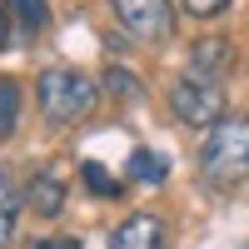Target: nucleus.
<instances>
[{
  "label": "nucleus",
  "mask_w": 249,
  "mask_h": 249,
  "mask_svg": "<svg viewBox=\"0 0 249 249\" xmlns=\"http://www.w3.org/2000/svg\"><path fill=\"white\" fill-rule=\"evenodd\" d=\"M199 179L210 190L230 195L249 179V115H224L219 124H210V135L199 144Z\"/></svg>",
  "instance_id": "obj_1"
},
{
  "label": "nucleus",
  "mask_w": 249,
  "mask_h": 249,
  "mask_svg": "<svg viewBox=\"0 0 249 249\" xmlns=\"http://www.w3.org/2000/svg\"><path fill=\"white\" fill-rule=\"evenodd\" d=\"M35 100H40V110H45V120L70 124V120H85V115L95 110L100 85H95L90 75H80V70L55 65V70H40V80H35Z\"/></svg>",
  "instance_id": "obj_2"
},
{
  "label": "nucleus",
  "mask_w": 249,
  "mask_h": 249,
  "mask_svg": "<svg viewBox=\"0 0 249 249\" xmlns=\"http://www.w3.org/2000/svg\"><path fill=\"white\" fill-rule=\"evenodd\" d=\"M170 110L179 124H195V130H210V124H219L224 115V85H204V80H175L170 85Z\"/></svg>",
  "instance_id": "obj_3"
},
{
  "label": "nucleus",
  "mask_w": 249,
  "mask_h": 249,
  "mask_svg": "<svg viewBox=\"0 0 249 249\" xmlns=\"http://www.w3.org/2000/svg\"><path fill=\"white\" fill-rule=\"evenodd\" d=\"M110 5H115V20L144 45H164L175 35V5L170 0H110Z\"/></svg>",
  "instance_id": "obj_4"
},
{
  "label": "nucleus",
  "mask_w": 249,
  "mask_h": 249,
  "mask_svg": "<svg viewBox=\"0 0 249 249\" xmlns=\"http://www.w3.org/2000/svg\"><path fill=\"white\" fill-rule=\"evenodd\" d=\"M234 45L224 35H199L195 45H190V65H184V75L190 80H204V85H224L234 70Z\"/></svg>",
  "instance_id": "obj_5"
},
{
  "label": "nucleus",
  "mask_w": 249,
  "mask_h": 249,
  "mask_svg": "<svg viewBox=\"0 0 249 249\" xmlns=\"http://www.w3.org/2000/svg\"><path fill=\"white\" fill-rule=\"evenodd\" d=\"M110 249H164V219L160 214H130V219H120L115 224V234H110Z\"/></svg>",
  "instance_id": "obj_6"
},
{
  "label": "nucleus",
  "mask_w": 249,
  "mask_h": 249,
  "mask_svg": "<svg viewBox=\"0 0 249 249\" xmlns=\"http://www.w3.org/2000/svg\"><path fill=\"white\" fill-rule=\"evenodd\" d=\"M25 204H30L40 219H55L60 210H65V184H60L50 170H40V175H30V184H25Z\"/></svg>",
  "instance_id": "obj_7"
},
{
  "label": "nucleus",
  "mask_w": 249,
  "mask_h": 249,
  "mask_svg": "<svg viewBox=\"0 0 249 249\" xmlns=\"http://www.w3.org/2000/svg\"><path fill=\"white\" fill-rule=\"evenodd\" d=\"M20 204H25V195L15 190V179L0 170V249L15 244V230H20Z\"/></svg>",
  "instance_id": "obj_8"
},
{
  "label": "nucleus",
  "mask_w": 249,
  "mask_h": 249,
  "mask_svg": "<svg viewBox=\"0 0 249 249\" xmlns=\"http://www.w3.org/2000/svg\"><path fill=\"white\" fill-rule=\"evenodd\" d=\"M164 175H170V160L155 155V150H135L130 164H124V179L130 184H164Z\"/></svg>",
  "instance_id": "obj_9"
},
{
  "label": "nucleus",
  "mask_w": 249,
  "mask_h": 249,
  "mask_svg": "<svg viewBox=\"0 0 249 249\" xmlns=\"http://www.w3.org/2000/svg\"><path fill=\"white\" fill-rule=\"evenodd\" d=\"M5 10L15 15V30H25V35H40L50 25V5L45 0H5Z\"/></svg>",
  "instance_id": "obj_10"
},
{
  "label": "nucleus",
  "mask_w": 249,
  "mask_h": 249,
  "mask_svg": "<svg viewBox=\"0 0 249 249\" xmlns=\"http://www.w3.org/2000/svg\"><path fill=\"white\" fill-rule=\"evenodd\" d=\"M80 179L90 184V195H100V199H115V195H124V179H115L100 160H85L80 164Z\"/></svg>",
  "instance_id": "obj_11"
},
{
  "label": "nucleus",
  "mask_w": 249,
  "mask_h": 249,
  "mask_svg": "<svg viewBox=\"0 0 249 249\" xmlns=\"http://www.w3.org/2000/svg\"><path fill=\"white\" fill-rule=\"evenodd\" d=\"M15 120H20V85L5 75L0 80V140L15 135Z\"/></svg>",
  "instance_id": "obj_12"
},
{
  "label": "nucleus",
  "mask_w": 249,
  "mask_h": 249,
  "mask_svg": "<svg viewBox=\"0 0 249 249\" xmlns=\"http://www.w3.org/2000/svg\"><path fill=\"white\" fill-rule=\"evenodd\" d=\"M105 85H110V95H120V100H124V95H130V100H140V85H135V80L124 75V70H110V75H105Z\"/></svg>",
  "instance_id": "obj_13"
},
{
  "label": "nucleus",
  "mask_w": 249,
  "mask_h": 249,
  "mask_svg": "<svg viewBox=\"0 0 249 249\" xmlns=\"http://www.w3.org/2000/svg\"><path fill=\"white\" fill-rule=\"evenodd\" d=\"M184 10H190L195 20H210V15H219V10H230V0H179Z\"/></svg>",
  "instance_id": "obj_14"
},
{
  "label": "nucleus",
  "mask_w": 249,
  "mask_h": 249,
  "mask_svg": "<svg viewBox=\"0 0 249 249\" xmlns=\"http://www.w3.org/2000/svg\"><path fill=\"white\" fill-rule=\"evenodd\" d=\"M30 249H80L75 239H65V234H50V239H35Z\"/></svg>",
  "instance_id": "obj_15"
},
{
  "label": "nucleus",
  "mask_w": 249,
  "mask_h": 249,
  "mask_svg": "<svg viewBox=\"0 0 249 249\" xmlns=\"http://www.w3.org/2000/svg\"><path fill=\"white\" fill-rule=\"evenodd\" d=\"M10 30H15V20H10V10H5V0H0V50L10 45Z\"/></svg>",
  "instance_id": "obj_16"
},
{
  "label": "nucleus",
  "mask_w": 249,
  "mask_h": 249,
  "mask_svg": "<svg viewBox=\"0 0 249 249\" xmlns=\"http://www.w3.org/2000/svg\"><path fill=\"white\" fill-rule=\"evenodd\" d=\"M244 249H249V244H244Z\"/></svg>",
  "instance_id": "obj_17"
}]
</instances>
